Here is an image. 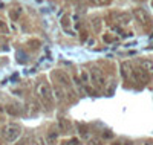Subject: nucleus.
<instances>
[{"label": "nucleus", "mask_w": 153, "mask_h": 145, "mask_svg": "<svg viewBox=\"0 0 153 145\" xmlns=\"http://www.w3.org/2000/svg\"><path fill=\"white\" fill-rule=\"evenodd\" d=\"M35 93L38 95V98L43 101V104L52 105L54 92H52V87H51L48 83H38L37 87H35Z\"/></svg>", "instance_id": "nucleus-1"}, {"label": "nucleus", "mask_w": 153, "mask_h": 145, "mask_svg": "<svg viewBox=\"0 0 153 145\" xmlns=\"http://www.w3.org/2000/svg\"><path fill=\"white\" fill-rule=\"evenodd\" d=\"M22 135V130L16 124H8L2 128V136L6 142H16Z\"/></svg>", "instance_id": "nucleus-2"}, {"label": "nucleus", "mask_w": 153, "mask_h": 145, "mask_svg": "<svg viewBox=\"0 0 153 145\" xmlns=\"http://www.w3.org/2000/svg\"><path fill=\"white\" fill-rule=\"evenodd\" d=\"M91 78H92V81H94V84L97 87H100V89L106 87V78H104L103 72H101L98 67H92L91 69Z\"/></svg>", "instance_id": "nucleus-3"}, {"label": "nucleus", "mask_w": 153, "mask_h": 145, "mask_svg": "<svg viewBox=\"0 0 153 145\" xmlns=\"http://www.w3.org/2000/svg\"><path fill=\"white\" fill-rule=\"evenodd\" d=\"M133 16L136 17V20L141 23V24H150V21H152V18H150V16H149V12L146 11V9H143V8H136L135 11H133Z\"/></svg>", "instance_id": "nucleus-4"}, {"label": "nucleus", "mask_w": 153, "mask_h": 145, "mask_svg": "<svg viewBox=\"0 0 153 145\" xmlns=\"http://www.w3.org/2000/svg\"><path fill=\"white\" fill-rule=\"evenodd\" d=\"M149 76H150V75H149L146 70H143L141 67L132 70V78H133L136 83H147V81H149Z\"/></svg>", "instance_id": "nucleus-5"}, {"label": "nucleus", "mask_w": 153, "mask_h": 145, "mask_svg": "<svg viewBox=\"0 0 153 145\" xmlns=\"http://www.w3.org/2000/svg\"><path fill=\"white\" fill-rule=\"evenodd\" d=\"M54 76L57 78V81L61 84V86H65V87H72V81H71V78L68 73H65L63 70H58L54 73Z\"/></svg>", "instance_id": "nucleus-6"}, {"label": "nucleus", "mask_w": 153, "mask_h": 145, "mask_svg": "<svg viewBox=\"0 0 153 145\" xmlns=\"http://www.w3.org/2000/svg\"><path fill=\"white\" fill-rule=\"evenodd\" d=\"M141 69L146 70L149 75H153V61H150V60L141 61Z\"/></svg>", "instance_id": "nucleus-7"}, {"label": "nucleus", "mask_w": 153, "mask_h": 145, "mask_svg": "<svg viewBox=\"0 0 153 145\" xmlns=\"http://www.w3.org/2000/svg\"><path fill=\"white\" fill-rule=\"evenodd\" d=\"M58 141V131H49V135L46 136V144L54 145Z\"/></svg>", "instance_id": "nucleus-8"}, {"label": "nucleus", "mask_w": 153, "mask_h": 145, "mask_svg": "<svg viewBox=\"0 0 153 145\" xmlns=\"http://www.w3.org/2000/svg\"><path fill=\"white\" fill-rule=\"evenodd\" d=\"M130 21V14H126V12H123V14H120L118 17H117V23L118 24H127Z\"/></svg>", "instance_id": "nucleus-9"}, {"label": "nucleus", "mask_w": 153, "mask_h": 145, "mask_svg": "<svg viewBox=\"0 0 153 145\" xmlns=\"http://www.w3.org/2000/svg\"><path fill=\"white\" fill-rule=\"evenodd\" d=\"M60 128H61V131H69L71 130V121L66 119V118H61L60 119Z\"/></svg>", "instance_id": "nucleus-10"}, {"label": "nucleus", "mask_w": 153, "mask_h": 145, "mask_svg": "<svg viewBox=\"0 0 153 145\" xmlns=\"http://www.w3.org/2000/svg\"><path fill=\"white\" fill-rule=\"evenodd\" d=\"M61 26H63V29H65L66 32H71V35H74L72 34V29L69 28V16H65L61 18Z\"/></svg>", "instance_id": "nucleus-11"}, {"label": "nucleus", "mask_w": 153, "mask_h": 145, "mask_svg": "<svg viewBox=\"0 0 153 145\" xmlns=\"http://www.w3.org/2000/svg\"><path fill=\"white\" fill-rule=\"evenodd\" d=\"M20 14H22V9H20V8H14V9H11V11H9V17L14 20V21L19 20Z\"/></svg>", "instance_id": "nucleus-12"}, {"label": "nucleus", "mask_w": 153, "mask_h": 145, "mask_svg": "<svg viewBox=\"0 0 153 145\" xmlns=\"http://www.w3.org/2000/svg\"><path fill=\"white\" fill-rule=\"evenodd\" d=\"M6 112H8L9 115H19V113H20V109H17L16 105H8Z\"/></svg>", "instance_id": "nucleus-13"}, {"label": "nucleus", "mask_w": 153, "mask_h": 145, "mask_svg": "<svg viewBox=\"0 0 153 145\" xmlns=\"http://www.w3.org/2000/svg\"><path fill=\"white\" fill-rule=\"evenodd\" d=\"M8 32H9L8 24H6L3 20H0V34H8Z\"/></svg>", "instance_id": "nucleus-14"}, {"label": "nucleus", "mask_w": 153, "mask_h": 145, "mask_svg": "<svg viewBox=\"0 0 153 145\" xmlns=\"http://www.w3.org/2000/svg\"><path fill=\"white\" fill-rule=\"evenodd\" d=\"M89 145H104V142H103L101 138H92L91 141H89Z\"/></svg>", "instance_id": "nucleus-15"}, {"label": "nucleus", "mask_w": 153, "mask_h": 145, "mask_svg": "<svg viewBox=\"0 0 153 145\" xmlns=\"http://www.w3.org/2000/svg\"><path fill=\"white\" fill-rule=\"evenodd\" d=\"M52 92L55 93V96H57V98H58L60 101L63 99V95H65V92L61 90V87H55V90H52Z\"/></svg>", "instance_id": "nucleus-16"}, {"label": "nucleus", "mask_w": 153, "mask_h": 145, "mask_svg": "<svg viewBox=\"0 0 153 145\" xmlns=\"http://www.w3.org/2000/svg\"><path fill=\"white\" fill-rule=\"evenodd\" d=\"M32 145H46V139L42 138V136H38V138L34 139V144Z\"/></svg>", "instance_id": "nucleus-17"}, {"label": "nucleus", "mask_w": 153, "mask_h": 145, "mask_svg": "<svg viewBox=\"0 0 153 145\" xmlns=\"http://www.w3.org/2000/svg\"><path fill=\"white\" fill-rule=\"evenodd\" d=\"M89 2L94 3V5H103V3L106 2V0H89Z\"/></svg>", "instance_id": "nucleus-18"}, {"label": "nucleus", "mask_w": 153, "mask_h": 145, "mask_svg": "<svg viewBox=\"0 0 153 145\" xmlns=\"http://www.w3.org/2000/svg\"><path fill=\"white\" fill-rule=\"evenodd\" d=\"M84 89H86V92H87V93H89V95H95V90H94L92 87H89V86H86Z\"/></svg>", "instance_id": "nucleus-19"}, {"label": "nucleus", "mask_w": 153, "mask_h": 145, "mask_svg": "<svg viewBox=\"0 0 153 145\" xmlns=\"http://www.w3.org/2000/svg\"><path fill=\"white\" fill-rule=\"evenodd\" d=\"M68 145H78V139H75V138L71 139V141L68 142Z\"/></svg>", "instance_id": "nucleus-20"}, {"label": "nucleus", "mask_w": 153, "mask_h": 145, "mask_svg": "<svg viewBox=\"0 0 153 145\" xmlns=\"http://www.w3.org/2000/svg\"><path fill=\"white\" fill-rule=\"evenodd\" d=\"M113 135L110 133V131H104V133H103V138H112Z\"/></svg>", "instance_id": "nucleus-21"}, {"label": "nucleus", "mask_w": 153, "mask_h": 145, "mask_svg": "<svg viewBox=\"0 0 153 145\" xmlns=\"http://www.w3.org/2000/svg\"><path fill=\"white\" fill-rule=\"evenodd\" d=\"M112 145H121V144H120V142H113Z\"/></svg>", "instance_id": "nucleus-22"}, {"label": "nucleus", "mask_w": 153, "mask_h": 145, "mask_svg": "<svg viewBox=\"0 0 153 145\" xmlns=\"http://www.w3.org/2000/svg\"><path fill=\"white\" fill-rule=\"evenodd\" d=\"M124 145H132V144H130V142H127V144H124Z\"/></svg>", "instance_id": "nucleus-23"}, {"label": "nucleus", "mask_w": 153, "mask_h": 145, "mask_svg": "<svg viewBox=\"0 0 153 145\" xmlns=\"http://www.w3.org/2000/svg\"><path fill=\"white\" fill-rule=\"evenodd\" d=\"M152 5H153V2H152Z\"/></svg>", "instance_id": "nucleus-24"}]
</instances>
